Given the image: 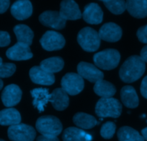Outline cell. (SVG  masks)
Listing matches in <instances>:
<instances>
[{
    "mask_svg": "<svg viewBox=\"0 0 147 141\" xmlns=\"http://www.w3.org/2000/svg\"><path fill=\"white\" fill-rule=\"evenodd\" d=\"M117 135L119 141H144V137L138 131L128 126L120 128Z\"/></svg>",
    "mask_w": 147,
    "mask_h": 141,
    "instance_id": "28",
    "label": "cell"
},
{
    "mask_svg": "<svg viewBox=\"0 0 147 141\" xmlns=\"http://www.w3.org/2000/svg\"><path fill=\"white\" fill-rule=\"evenodd\" d=\"M11 42L10 35L6 31H0V47H5L9 45Z\"/></svg>",
    "mask_w": 147,
    "mask_h": 141,
    "instance_id": "33",
    "label": "cell"
},
{
    "mask_svg": "<svg viewBox=\"0 0 147 141\" xmlns=\"http://www.w3.org/2000/svg\"><path fill=\"white\" fill-rule=\"evenodd\" d=\"M22 91L18 85L10 84L7 85L2 93V101L7 107L11 108L16 106L22 99Z\"/></svg>",
    "mask_w": 147,
    "mask_h": 141,
    "instance_id": "10",
    "label": "cell"
},
{
    "mask_svg": "<svg viewBox=\"0 0 147 141\" xmlns=\"http://www.w3.org/2000/svg\"><path fill=\"white\" fill-rule=\"evenodd\" d=\"M2 59L0 57V65H2Z\"/></svg>",
    "mask_w": 147,
    "mask_h": 141,
    "instance_id": "40",
    "label": "cell"
},
{
    "mask_svg": "<svg viewBox=\"0 0 147 141\" xmlns=\"http://www.w3.org/2000/svg\"><path fill=\"white\" fill-rule=\"evenodd\" d=\"M141 134H142V136L144 137V140H147V127L141 130Z\"/></svg>",
    "mask_w": 147,
    "mask_h": 141,
    "instance_id": "38",
    "label": "cell"
},
{
    "mask_svg": "<svg viewBox=\"0 0 147 141\" xmlns=\"http://www.w3.org/2000/svg\"><path fill=\"white\" fill-rule=\"evenodd\" d=\"M2 88H3V81L0 79V91L2 90Z\"/></svg>",
    "mask_w": 147,
    "mask_h": 141,
    "instance_id": "39",
    "label": "cell"
},
{
    "mask_svg": "<svg viewBox=\"0 0 147 141\" xmlns=\"http://www.w3.org/2000/svg\"><path fill=\"white\" fill-rule=\"evenodd\" d=\"M60 15L65 20H76L82 17L79 5L72 0L62 1L60 5Z\"/></svg>",
    "mask_w": 147,
    "mask_h": 141,
    "instance_id": "14",
    "label": "cell"
},
{
    "mask_svg": "<svg viewBox=\"0 0 147 141\" xmlns=\"http://www.w3.org/2000/svg\"><path fill=\"white\" fill-rule=\"evenodd\" d=\"M40 43L43 49L52 52L63 49L66 41L64 37L59 33L53 31H48L41 37Z\"/></svg>",
    "mask_w": 147,
    "mask_h": 141,
    "instance_id": "8",
    "label": "cell"
},
{
    "mask_svg": "<svg viewBox=\"0 0 147 141\" xmlns=\"http://www.w3.org/2000/svg\"><path fill=\"white\" fill-rule=\"evenodd\" d=\"M146 69V64L141 57L134 55L124 62L119 71V76L126 83L135 82L139 79Z\"/></svg>",
    "mask_w": 147,
    "mask_h": 141,
    "instance_id": "1",
    "label": "cell"
},
{
    "mask_svg": "<svg viewBox=\"0 0 147 141\" xmlns=\"http://www.w3.org/2000/svg\"><path fill=\"white\" fill-rule=\"evenodd\" d=\"M9 7V1L7 0H0V14L6 12Z\"/></svg>",
    "mask_w": 147,
    "mask_h": 141,
    "instance_id": "35",
    "label": "cell"
},
{
    "mask_svg": "<svg viewBox=\"0 0 147 141\" xmlns=\"http://www.w3.org/2000/svg\"><path fill=\"white\" fill-rule=\"evenodd\" d=\"M116 129V125L114 122H105L102 126L100 129V135L105 139H110L113 137Z\"/></svg>",
    "mask_w": 147,
    "mask_h": 141,
    "instance_id": "30",
    "label": "cell"
},
{
    "mask_svg": "<svg viewBox=\"0 0 147 141\" xmlns=\"http://www.w3.org/2000/svg\"><path fill=\"white\" fill-rule=\"evenodd\" d=\"M126 10L131 15L136 18L147 17V0H128Z\"/></svg>",
    "mask_w": 147,
    "mask_h": 141,
    "instance_id": "22",
    "label": "cell"
},
{
    "mask_svg": "<svg viewBox=\"0 0 147 141\" xmlns=\"http://www.w3.org/2000/svg\"><path fill=\"white\" fill-rule=\"evenodd\" d=\"M0 141H5V140H2V139H0Z\"/></svg>",
    "mask_w": 147,
    "mask_h": 141,
    "instance_id": "41",
    "label": "cell"
},
{
    "mask_svg": "<svg viewBox=\"0 0 147 141\" xmlns=\"http://www.w3.org/2000/svg\"><path fill=\"white\" fill-rule=\"evenodd\" d=\"M33 99L32 105L38 109L39 112H43L47 104L51 101V94L47 88H38L30 91Z\"/></svg>",
    "mask_w": 147,
    "mask_h": 141,
    "instance_id": "18",
    "label": "cell"
},
{
    "mask_svg": "<svg viewBox=\"0 0 147 141\" xmlns=\"http://www.w3.org/2000/svg\"><path fill=\"white\" fill-rule=\"evenodd\" d=\"M32 5L28 0L17 1L11 7V14L18 20H24L32 15Z\"/></svg>",
    "mask_w": 147,
    "mask_h": 141,
    "instance_id": "15",
    "label": "cell"
},
{
    "mask_svg": "<svg viewBox=\"0 0 147 141\" xmlns=\"http://www.w3.org/2000/svg\"><path fill=\"white\" fill-rule=\"evenodd\" d=\"M16 71V65L13 63H2L0 65V78L11 77Z\"/></svg>",
    "mask_w": 147,
    "mask_h": 141,
    "instance_id": "31",
    "label": "cell"
},
{
    "mask_svg": "<svg viewBox=\"0 0 147 141\" xmlns=\"http://www.w3.org/2000/svg\"><path fill=\"white\" fill-rule=\"evenodd\" d=\"M29 75L32 82L38 85H51L55 82L54 75L46 72L40 66L32 67L30 69Z\"/></svg>",
    "mask_w": 147,
    "mask_h": 141,
    "instance_id": "16",
    "label": "cell"
},
{
    "mask_svg": "<svg viewBox=\"0 0 147 141\" xmlns=\"http://www.w3.org/2000/svg\"><path fill=\"white\" fill-rule=\"evenodd\" d=\"M122 104L114 98H102L95 106V113L99 117L118 118L122 113Z\"/></svg>",
    "mask_w": 147,
    "mask_h": 141,
    "instance_id": "2",
    "label": "cell"
},
{
    "mask_svg": "<svg viewBox=\"0 0 147 141\" xmlns=\"http://www.w3.org/2000/svg\"><path fill=\"white\" fill-rule=\"evenodd\" d=\"M136 35L141 43L147 44V25L138 28Z\"/></svg>",
    "mask_w": 147,
    "mask_h": 141,
    "instance_id": "32",
    "label": "cell"
},
{
    "mask_svg": "<svg viewBox=\"0 0 147 141\" xmlns=\"http://www.w3.org/2000/svg\"><path fill=\"white\" fill-rule=\"evenodd\" d=\"M141 93L145 99H147V75L143 79L141 82Z\"/></svg>",
    "mask_w": 147,
    "mask_h": 141,
    "instance_id": "34",
    "label": "cell"
},
{
    "mask_svg": "<svg viewBox=\"0 0 147 141\" xmlns=\"http://www.w3.org/2000/svg\"><path fill=\"white\" fill-rule=\"evenodd\" d=\"M77 41L83 50L87 52H94L99 49L101 39L95 30L85 27L79 32Z\"/></svg>",
    "mask_w": 147,
    "mask_h": 141,
    "instance_id": "5",
    "label": "cell"
},
{
    "mask_svg": "<svg viewBox=\"0 0 147 141\" xmlns=\"http://www.w3.org/2000/svg\"><path fill=\"white\" fill-rule=\"evenodd\" d=\"M21 115L14 108H8L0 111V125L3 126H12L20 124Z\"/></svg>",
    "mask_w": 147,
    "mask_h": 141,
    "instance_id": "23",
    "label": "cell"
},
{
    "mask_svg": "<svg viewBox=\"0 0 147 141\" xmlns=\"http://www.w3.org/2000/svg\"><path fill=\"white\" fill-rule=\"evenodd\" d=\"M13 31L16 35L18 43L26 44L29 46L32 44L34 33L30 27L23 24H20L15 25Z\"/></svg>",
    "mask_w": 147,
    "mask_h": 141,
    "instance_id": "24",
    "label": "cell"
},
{
    "mask_svg": "<svg viewBox=\"0 0 147 141\" xmlns=\"http://www.w3.org/2000/svg\"><path fill=\"white\" fill-rule=\"evenodd\" d=\"M82 18L87 23L97 25L102 22L103 12L99 5L96 3H90L84 7Z\"/></svg>",
    "mask_w": 147,
    "mask_h": 141,
    "instance_id": "17",
    "label": "cell"
},
{
    "mask_svg": "<svg viewBox=\"0 0 147 141\" xmlns=\"http://www.w3.org/2000/svg\"><path fill=\"white\" fill-rule=\"evenodd\" d=\"M78 74L83 78L91 82H97L103 80L104 74L95 65L85 62H80L77 65Z\"/></svg>",
    "mask_w": 147,
    "mask_h": 141,
    "instance_id": "9",
    "label": "cell"
},
{
    "mask_svg": "<svg viewBox=\"0 0 147 141\" xmlns=\"http://www.w3.org/2000/svg\"><path fill=\"white\" fill-rule=\"evenodd\" d=\"M7 134L9 139L12 141H33L36 137L35 129L30 125L25 124L10 126Z\"/></svg>",
    "mask_w": 147,
    "mask_h": 141,
    "instance_id": "7",
    "label": "cell"
},
{
    "mask_svg": "<svg viewBox=\"0 0 147 141\" xmlns=\"http://www.w3.org/2000/svg\"><path fill=\"white\" fill-rule=\"evenodd\" d=\"M141 58L144 61V62H147V44L143 47L141 51Z\"/></svg>",
    "mask_w": 147,
    "mask_h": 141,
    "instance_id": "37",
    "label": "cell"
},
{
    "mask_svg": "<svg viewBox=\"0 0 147 141\" xmlns=\"http://www.w3.org/2000/svg\"><path fill=\"white\" fill-rule=\"evenodd\" d=\"M51 103L56 110H65L69 104V96L61 88H56L51 93Z\"/></svg>",
    "mask_w": 147,
    "mask_h": 141,
    "instance_id": "19",
    "label": "cell"
},
{
    "mask_svg": "<svg viewBox=\"0 0 147 141\" xmlns=\"http://www.w3.org/2000/svg\"><path fill=\"white\" fill-rule=\"evenodd\" d=\"M63 141H91L92 136L83 129L76 127H70L63 131Z\"/></svg>",
    "mask_w": 147,
    "mask_h": 141,
    "instance_id": "20",
    "label": "cell"
},
{
    "mask_svg": "<svg viewBox=\"0 0 147 141\" xmlns=\"http://www.w3.org/2000/svg\"><path fill=\"white\" fill-rule=\"evenodd\" d=\"M61 88L71 96H76L83 91L84 82L78 73L69 72L62 78L61 81Z\"/></svg>",
    "mask_w": 147,
    "mask_h": 141,
    "instance_id": "6",
    "label": "cell"
},
{
    "mask_svg": "<svg viewBox=\"0 0 147 141\" xmlns=\"http://www.w3.org/2000/svg\"><path fill=\"white\" fill-rule=\"evenodd\" d=\"M6 56L11 60L22 61L31 59L33 54L29 46L18 42L7 49Z\"/></svg>",
    "mask_w": 147,
    "mask_h": 141,
    "instance_id": "13",
    "label": "cell"
},
{
    "mask_svg": "<svg viewBox=\"0 0 147 141\" xmlns=\"http://www.w3.org/2000/svg\"><path fill=\"white\" fill-rule=\"evenodd\" d=\"M101 40L108 42H116L122 37L123 31L121 27L114 22L104 24L98 32Z\"/></svg>",
    "mask_w": 147,
    "mask_h": 141,
    "instance_id": "12",
    "label": "cell"
},
{
    "mask_svg": "<svg viewBox=\"0 0 147 141\" xmlns=\"http://www.w3.org/2000/svg\"><path fill=\"white\" fill-rule=\"evenodd\" d=\"M64 66V62L60 57H53L48 58L42 61L40 64V67L49 73H56L61 70Z\"/></svg>",
    "mask_w": 147,
    "mask_h": 141,
    "instance_id": "27",
    "label": "cell"
},
{
    "mask_svg": "<svg viewBox=\"0 0 147 141\" xmlns=\"http://www.w3.org/2000/svg\"><path fill=\"white\" fill-rule=\"evenodd\" d=\"M73 122L77 127L84 129H89L98 125L95 117L84 112H78L73 117Z\"/></svg>",
    "mask_w": 147,
    "mask_h": 141,
    "instance_id": "26",
    "label": "cell"
},
{
    "mask_svg": "<svg viewBox=\"0 0 147 141\" xmlns=\"http://www.w3.org/2000/svg\"><path fill=\"white\" fill-rule=\"evenodd\" d=\"M121 60V54L116 49H107L97 52L93 57L96 67L105 70H111L117 67Z\"/></svg>",
    "mask_w": 147,
    "mask_h": 141,
    "instance_id": "4",
    "label": "cell"
},
{
    "mask_svg": "<svg viewBox=\"0 0 147 141\" xmlns=\"http://www.w3.org/2000/svg\"><path fill=\"white\" fill-rule=\"evenodd\" d=\"M94 91L97 96L102 98H112L116 93L115 85L108 81L101 80L95 82L94 85Z\"/></svg>",
    "mask_w": 147,
    "mask_h": 141,
    "instance_id": "25",
    "label": "cell"
},
{
    "mask_svg": "<svg viewBox=\"0 0 147 141\" xmlns=\"http://www.w3.org/2000/svg\"><path fill=\"white\" fill-rule=\"evenodd\" d=\"M102 2L106 7L115 15H121L126 10V3L123 0H104Z\"/></svg>",
    "mask_w": 147,
    "mask_h": 141,
    "instance_id": "29",
    "label": "cell"
},
{
    "mask_svg": "<svg viewBox=\"0 0 147 141\" xmlns=\"http://www.w3.org/2000/svg\"><path fill=\"white\" fill-rule=\"evenodd\" d=\"M39 21L42 25L56 30L63 29L66 26V21L61 18L58 11L48 10L39 16Z\"/></svg>",
    "mask_w": 147,
    "mask_h": 141,
    "instance_id": "11",
    "label": "cell"
},
{
    "mask_svg": "<svg viewBox=\"0 0 147 141\" xmlns=\"http://www.w3.org/2000/svg\"><path fill=\"white\" fill-rule=\"evenodd\" d=\"M36 141H59V140L57 137L40 135L37 138Z\"/></svg>",
    "mask_w": 147,
    "mask_h": 141,
    "instance_id": "36",
    "label": "cell"
},
{
    "mask_svg": "<svg viewBox=\"0 0 147 141\" xmlns=\"http://www.w3.org/2000/svg\"><path fill=\"white\" fill-rule=\"evenodd\" d=\"M121 98L124 106L129 109H134L138 106L139 99L135 88L131 85L123 87L121 91Z\"/></svg>",
    "mask_w": 147,
    "mask_h": 141,
    "instance_id": "21",
    "label": "cell"
},
{
    "mask_svg": "<svg viewBox=\"0 0 147 141\" xmlns=\"http://www.w3.org/2000/svg\"><path fill=\"white\" fill-rule=\"evenodd\" d=\"M37 130L42 135L57 137L63 129V125L56 116L45 115L39 117L35 123Z\"/></svg>",
    "mask_w": 147,
    "mask_h": 141,
    "instance_id": "3",
    "label": "cell"
}]
</instances>
